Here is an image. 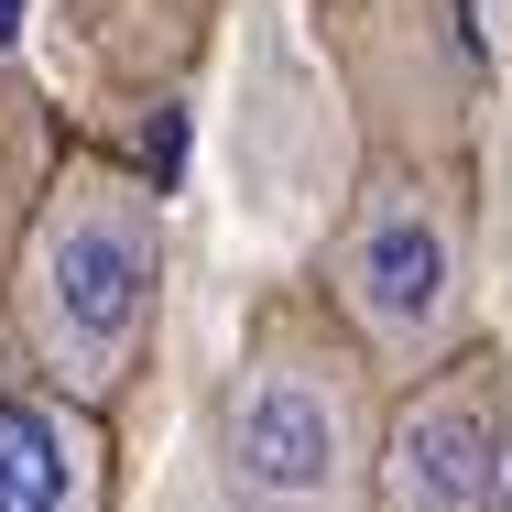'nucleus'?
Masks as SVG:
<instances>
[{
	"instance_id": "f257e3e1",
	"label": "nucleus",
	"mask_w": 512,
	"mask_h": 512,
	"mask_svg": "<svg viewBox=\"0 0 512 512\" xmlns=\"http://www.w3.org/2000/svg\"><path fill=\"white\" fill-rule=\"evenodd\" d=\"M164 306V207L131 186L120 164H77L55 197L33 207L22 262H11V338L33 360V382L99 404L142 371Z\"/></svg>"
},
{
	"instance_id": "f03ea898",
	"label": "nucleus",
	"mask_w": 512,
	"mask_h": 512,
	"mask_svg": "<svg viewBox=\"0 0 512 512\" xmlns=\"http://www.w3.org/2000/svg\"><path fill=\"white\" fill-rule=\"evenodd\" d=\"M382 371L338 316L273 306L218 393V480L229 512H371Z\"/></svg>"
},
{
	"instance_id": "7ed1b4c3",
	"label": "nucleus",
	"mask_w": 512,
	"mask_h": 512,
	"mask_svg": "<svg viewBox=\"0 0 512 512\" xmlns=\"http://www.w3.org/2000/svg\"><path fill=\"white\" fill-rule=\"evenodd\" d=\"M327 316L393 382L469 349V218L436 175H414V164L360 175V197L327 240Z\"/></svg>"
},
{
	"instance_id": "20e7f679",
	"label": "nucleus",
	"mask_w": 512,
	"mask_h": 512,
	"mask_svg": "<svg viewBox=\"0 0 512 512\" xmlns=\"http://www.w3.org/2000/svg\"><path fill=\"white\" fill-rule=\"evenodd\" d=\"M502 480H512V360L447 349L382 404L371 512H502Z\"/></svg>"
},
{
	"instance_id": "39448f33",
	"label": "nucleus",
	"mask_w": 512,
	"mask_h": 512,
	"mask_svg": "<svg viewBox=\"0 0 512 512\" xmlns=\"http://www.w3.org/2000/svg\"><path fill=\"white\" fill-rule=\"evenodd\" d=\"M0 512H109V425L55 382H0Z\"/></svg>"
}]
</instances>
